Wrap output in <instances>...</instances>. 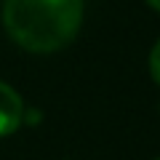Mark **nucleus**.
<instances>
[{
  "instance_id": "obj_3",
  "label": "nucleus",
  "mask_w": 160,
  "mask_h": 160,
  "mask_svg": "<svg viewBox=\"0 0 160 160\" xmlns=\"http://www.w3.org/2000/svg\"><path fill=\"white\" fill-rule=\"evenodd\" d=\"M149 75H152V80L160 86V38H158V43H155L152 53H149Z\"/></svg>"
},
{
  "instance_id": "obj_4",
  "label": "nucleus",
  "mask_w": 160,
  "mask_h": 160,
  "mask_svg": "<svg viewBox=\"0 0 160 160\" xmlns=\"http://www.w3.org/2000/svg\"><path fill=\"white\" fill-rule=\"evenodd\" d=\"M144 3H147V6H149V8H155V11H158V13H160V0H144Z\"/></svg>"
},
{
  "instance_id": "obj_1",
  "label": "nucleus",
  "mask_w": 160,
  "mask_h": 160,
  "mask_svg": "<svg viewBox=\"0 0 160 160\" xmlns=\"http://www.w3.org/2000/svg\"><path fill=\"white\" fill-rule=\"evenodd\" d=\"M83 24V0H3V27L29 53L67 48Z\"/></svg>"
},
{
  "instance_id": "obj_5",
  "label": "nucleus",
  "mask_w": 160,
  "mask_h": 160,
  "mask_svg": "<svg viewBox=\"0 0 160 160\" xmlns=\"http://www.w3.org/2000/svg\"><path fill=\"white\" fill-rule=\"evenodd\" d=\"M158 160H160V158H158Z\"/></svg>"
},
{
  "instance_id": "obj_2",
  "label": "nucleus",
  "mask_w": 160,
  "mask_h": 160,
  "mask_svg": "<svg viewBox=\"0 0 160 160\" xmlns=\"http://www.w3.org/2000/svg\"><path fill=\"white\" fill-rule=\"evenodd\" d=\"M24 120V102L8 83L0 80V136H11Z\"/></svg>"
}]
</instances>
